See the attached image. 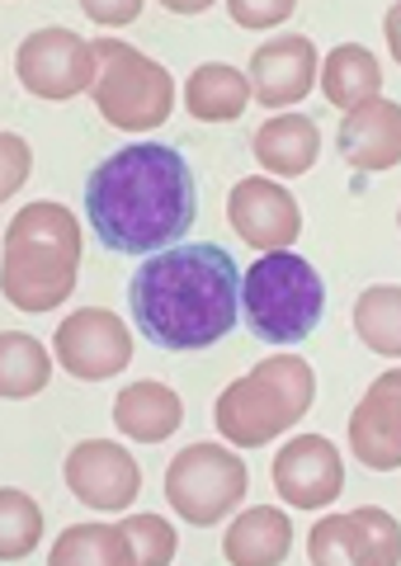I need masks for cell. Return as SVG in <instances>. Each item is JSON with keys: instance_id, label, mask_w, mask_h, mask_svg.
I'll return each instance as SVG.
<instances>
[{"instance_id": "ffe728a7", "label": "cell", "mask_w": 401, "mask_h": 566, "mask_svg": "<svg viewBox=\"0 0 401 566\" xmlns=\"http://www.w3.org/2000/svg\"><path fill=\"white\" fill-rule=\"evenodd\" d=\"M321 91L336 109L355 114L359 104H369L382 95V66L378 57L363 43H340L326 52V66H321Z\"/></svg>"}, {"instance_id": "277c9868", "label": "cell", "mask_w": 401, "mask_h": 566, "mask_svg": "<svg viewBox=\"0 0 401 566\" xmlns=\"http://www.w3.org/2000/svg\"><path fill=\"white\" fill-rule=\"evenodd\" d=\"M317 397V374L307 359L278 354V359H260L246 378H236L213 406L218 434H226L241 449H260L288 424H298L312 411Z\"/></svg>"}, {"instance_id": "30bf717a", "label": "cell", "mask_w": 401, "mask_h": 566, "mask_svg": "<svg viewBox=\"0 0 401 566\" xmlns=\"http://www.w3.org/2000/svg\"><path fill=\"white\" fill-rule=\"evenodd\" d=\"M57 359L81 382H104L124 374L133 359V335L114 312L81 307L57 326Z\"/></svg>"}, {"instance_id": "d4e9b609", "label": "cell", "mask_w": 401, "mask_h": 566, "mask_svg": "<svg viewBox=\"0 0 401 566\" xmlns=\"http://www.w3.org/2000/svg\"><path fill=\"white\" fill-rule=\"evenodd\" d=\"M39 538H43V510L24 491L6 486L0 491V557L20 562L39 547Z\"/></svg>"}, {"instance_id": "e0dca14e", "label": "cell", "mask_w": 401, "mask_h": 566, "mask_svg": "<svg viewBox=\"0 0 401 566\" xmlns=\"http://www.w3.org/2000/svg\"><path fill=\"white\" fill-rule=\"evenodd\" d=\"M288 547H293V524L284 510H270V505L241 510L222 538V553L232 566H278L288 562Z\"/></svg>"}, {"instance_id": "7c38bea8", "label": "cell", "mask_w": 401, "mask_h": 566, "mask_svg": "<svg viewBox=\"0 0 401 566\" xmlns=\"http://www.w3.org/2000/svg\"><path fill=\"white\" fill-rule=\"evenodd\" d=\"M274 491L293 510H326L345 491L340 449L326 434H298L274 458Z\"/></svg>"}, {"instance_id": "603a6c76", "label": "cell", "mask_w": 401, "mask_h": 566, "mask_svg": "<svg viewBox=\"0 0 401 566\" xmlns=\"http://www.w3.org/2000/svg\"><path fill=\"white\" fill-rule=\"evenodd\" d=\"M48 378H52V359L33 335H20V331L0 335V392H6V401L39 397Z\"/></svg>"}, {"instance_id": "83f0119b", "label": "cell", "mask_w": 401, "mask_h": 566, "mask_svg": "<svg viewBox=\"0 0 401 566\" xmlns=\"http://www.w3.org/2000/svg\"><path fill=\"white\" fill-rule=\"evenodd\" d=\"M137 0H128V6H99V0H91V6H85V14H91V20H109V24H128V20H137Z\"/></svg>"}, {"instance_id": "2e32d148", "label": "cell", "mask_w": 401, "mask_h": 566, "mask_svg": "<svg viewBox=\"0 0 401 566\" xmlns=\"http://www.w3.org/2000/svg\"><path fill=\"white\" fill-rule=\"evenodd\" d=\"M340 156L355 170H392L401 166V104L369 99L355 114H345L336 133Z\"/></svg>"}, {"instance_id": "9a60e30c", "label": "cell", "mask_w": 401, "mask_h": 566, "mask_svg": "<svg viewBox=\"0 0 401 566\" xmlns=\"http://www.w3.org/2000/svg\"><path fill=\"white\" fill-rule=\"evenodd\" d=\"M317 85V48L303 33H284V39L265 43L251 57V95L265 109H284L312 95Z\"/></svg>"}, {"instance_id": "8fae6325", "label": "cell", "mask_w": 401, "mask_h": 566, "mask_svg": "<svg viewBox=\"0 0 401 566\" xmlns=\"http://www.w3.org/2000/svg\"><path fill=\"white\" fill-rule=\"evenodd\" d=\"M66 486L81 505L91 510H128L143 491V468L133 463V453L109 439H85L66 453Z\"/></svg>"}, {"instance_id": "52a82bcc", "label": "cell", "mask_w": 401, "mask_h": 566, "mask_svg": "<svg viewBox=\"0 0 401 566\" xmlns=\"http://www.w3.org/2000/svg\"><path fill=\"white\" fill-rule=\"evenodd\" d=\"M251 472L232 449L218 444H189L176 453V463L166 468V501L176 505V515L189 524H218L246 501Z\"/></svg>"}, {"instance_id": "4fadbf2b", "label": "cell", "mask_w": 401, "mask_h": 566, "mask_svg": "<svg viewBox=\"0 0 401 566\" xmlns=\"http://www.w3.org/2000/svg\"><path fill=\"white\" fill-rule=\"evenodd\" d=\"M226 218H232V232L241 241L265 245V251H288L303 232L298 199L274 180H241L226 199Z\"/></svg>"}, {"instance_id": "7402d4cb", "label": "cell", "mask_w": 401, "mask_h": 566, "mask_svg": "<svg viewBox=\"0 0 401 566\" xmlns=\"http://www.w3.org/2000/svg\"><path fill=\"white\" fill-rule=\"evenodd\" d=\"M52 566H137L124 524H76L48 553Z\"/></svg>"}, {"instance_id": "ba28073f", "label": "cell", "mask_w": 401, "mask_h": 566, "mask_svg": "<svg viewBox=\"0 0 401 566\" xmlns=\"http://www.w3.org/2000/svg\"><path fill=\"white\" fill-rule=\"evenodd\" d=\"M307 557L317 566H397L401 524L378 505H359L350 515H326L312 524Z\"/></svg>"}, {"instance_id": "484cf974", "label": "cell", "mask_w": 401, "mask_h": 566, "mask_svg": "<svg viewBox=\"0 0 401 566\" xmlns=\"http://www.w3.org/2000/svg\"><path fill=\"white\" fill-rule=\"evenodd\" d=\"M124 524V534L133 543V562L137 566H166V562H176V528H170L161 515H124L118 520Z\"/></svg>"}, {"instance_id": "5bb4252c", "label": "cell", "mask_w": 401, "mask_h": 566, "mask_svg": "<svg viewBox=\"0 0 401 566\" xmlns=\"http://www.w3.org/2000/svg\"><path fill=\"white\" fill-rule=\"evenodd\" d=\"M350 449L363 468L397 472L401 468V368L382 374L350 416Z\"/></svg>"}, {"instance_id": "f546056e", "label": "cell", "mask_w": 401, "mask_h": 566, "mask_svg": "<svg viewBox=\"0 0 401 566\" xmlns=\"http://www.w3.org/2000/svg\"><path fill=\"white\" fill-rule=\"evenodd\" d=\"M382 33H388V48H392V57L401 62V6L388 10V20H382Z\"/></svg>"}, {"instance_id": "6da1fadb", "label": "cell", "mask_w": 401, "mask_h": 566, "mask_svg": "<svg viewBox=\"0 0 401 566\" xmlns=\"http://www.w3.org/2000/svg\"><path fill=\"white\" fill-rule=\"evenodd\" d=\"M85 218H91L99 245L118 255L166 251V245L184 241L199 218L194 170L166 142H133L91 170Z\"/></svg>"}, {"instance_id": "d6986e66", "label": "cell", "mask_w": 401, "mask_h": 566, "mask_svg": "<svg viewBox=\"0 0 401 566\" xmlns=\"http://www.w3.org/2000/svg\"><path fill=\"white\" fill-rule=\"evenodd\" d=\"M317 151H321V133L303 114H278L255 133V161L274 175H288V180L317 166Z\"/></svg>"}, {"instance_id": "8992f818", "label": "cell", "mask_w": 401, "mask_h": 566, "mask_svg": "<svg viewBox=\"0 0 401 566\" xmlns=\"http://www.w3.org/2000/svg\"><path fill=\"white\" fill-rule=\"evenodd\" d=\"M95 109L118 133H156L176 109V81L161 62L118 39L95 43Z\"/></svg>"}, {"instance_id": "f1b7e54d", "label": "cell", "mask_w": 401, "mask_h": 566, "mask_svg": "<svg viewBox=\"0 0 401 566\" xmlns=\"http://www.w3.org/2000/svg\"><path fill=\"white\" fill-rule=\"evenodd\" d=\"M6 156H10V175H6V193L20 185V175H29V147H20V137H6Z\"/></svg>"}, {"instance_id": "44dd1931", "label": "cell", "mask_w": 401, "mask_h": 566, "mask_svg": "<svg viewBox=\"0 0 401 566\" xmlns=\"http://www.w3.org/2000/svg\"><path fill=\"white\" fill-rule=\"evenodd\" d=\"M251 99H255L251 76H241V71L226 62H208L184 81V109L199 123H232L246 114Z\"/></svg>"}, {"instance_id": "3957f363", "label": "cell", "mask_w": 401, "mask_h": 566, "mask_svg": "<svg viewBox=\"0 0 401 566\" xmlns=\"http://www.w3.org/2000/svg\"><path fill=\"white\" fill-rule=\"evenodd\" d=\"M81 227L62 203H29L6 232L0 283L20 312H52L76 289Z\"/></svg>"}, {"instance_id": "9c48e42d", "label": "cell", "mask_w": 401, "mask_h": 566, "mask_svg": "<svg viewBox=\"0 0 401 566\" xmlns=\"http://www.w3.org/2000/svg\"><path fill=\"white\" fill-rule=\"evenodd\" d=\"M24 91L39 99H72L81 91H95V43H85L72 29H39L20 43L14 57Z\"/></svg>"}, {"instance_id": "4dcf8cb0", "label": "cell", "mask_w": 401, "mask_h": 566, "mask_svg": "<svg viewBox=\"0 0 401 566\" xmlns=\"http://www.w3.org/2000/svg\"><path fill=\"white\" fill-rule=\"evenodd\" d=\"M397 227H401V212H397Z\"/></svg>"}, {"instance_id": "4316f807", "label": "cell", "mask_w": 401, "mask_h": 566, "mask_svg": "<svg viewBox=\"0 0 401 566\" xmlns=\"http://www.w3.org/2000/svg\"><path fill=\"white\" fill-rule=\"evenodd\" d=\"M232 20L241 29H265V24H278L293 14V0H270V6H260V0H232Z\"/></svg>"}, {"instance_id": "7a4b0ae2", "label": "cell", "mask_w": 401, "mask_h": 566, "mask_svg": "<svg viewBox=\"0 0 401 566\" xmlns=\"http://www.w3.org/2000/svg\"><path fill=\"white\" fill-rule=\"evenodd\" d=\"M137 331L156 349H208L236 331L241 270L222 245H166L128 279Z\"/></svg>"}, {"instance_id": "5b68a950", "label": "cell", "mask_w": 401, "mask_h": 566, "mask_svg": "<svg viewBox=\"0 0 401 566\" xmlns=\"http://www.w3.org/2000/svg\"><path fill=\"white\" fill-rule=\"evenodd\" d=\"M241 307L265 345H303L326 316V283L312 260L270 251L241 279Z\"/></svg>"}, {"instance_id": "cb8c5ba5", "label": "cell", "mask_w": 401, "mask_h": 566, "mask_svg": "<svg viewBox=\"0 0 401 566\" xmlns=\"http://www.w3.org/2000/svg\"><path fill=\"white\" fill-rule=\"evenodd\" d=\"M355 331L373 354L401 359V289H392V283L363 289L355 303Z\"/></svg>"}, {"instance_id": "ac0fdd59", "label": "cell", "mask_w": 401, "mask_h": 566, "mask_svg": "<svg viewBox=\"0 0 401 566\" xmlns=\"http://www.w3.org/2000/svg\"><path fill=\"white\" fill-rule=\"evenodd\" d=\"M180 420H184V401L176 397V387H166V382H133L114 401V424L128 439H143V444L170 439L180 430Z\"/></svg>"}]
</instances>
